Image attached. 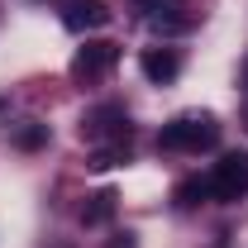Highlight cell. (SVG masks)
Wrapping results in <instances>:
<instances>
[{
  "label": "cell",
  "mask_w": 248,
  "mask_h": 248,
  "mask_svg": "<svg viewBox=\"0 0 248 248\" xmlns=\"http://www.w3.org/2000/svg\"><path fill=\"white\" fill-rule=\"evenodd\" d=\"M215 143H219V124L210 115H182V120L162 124V134H157V148H167V153H201Z\"/></svg>",
  "instance_id": "1"
},
{
  "label": "cell",
  "mask_w": 248,
  "mask_h": 248,
  "mask_svg": "<svg viewBox=\"0 0 248 248\" xmlns=\"http://www.w3.org/2000/svg\"><path fill=\"white\" fill-rule=\"evenodd\" d=\"M210 196L215 201H239V196H248V153H224L210 167Z\"/></svg>",
  "instance_id": "2"
},
{
  "label": "cell",
  "mask_w": 248,
  "mask_h": 248,
  "mask_svg": "<svg viewBox=\"0 0 248 248\" xmlns=\"http://www.w3.org/2000/svg\"><path fill=\"white\" fill-rule=\"evenodd\" d=\"M81 139H91V143H129V115H124V105H95L91 115L81 120Z\"/></svg>",
  "instance_id": "3"
},
{
  "label": "cell",
  "mask_w": 248,
  "mask_h": 248,
  "mask_svg": "<svg viewBox=\"0 0 248 248\" xmlns=\"http://www.w3.org/2000/svg\"><path fill=\"white\" fill-rule=\"evenodd\" d=\"M115 62H120V43L91 38V43L72 58V77H77V81H100L105 72H115Z\"/></svg>",
  "instance_id": "4"
},
{
  "label": "cell",
  "mask_w": 248,
  "mask_h": 248,
  "mask_svg": "<svg viewBox=\"0 0 248 248\" xmlns=\"http://www.w3.org/2000/svg\"><path fill=\"white\" fill-rule=\"evenodd\" d=\"M62 24H67L72 33L100 29V24H110V10H105V0H72V5L62 10Z\"/></svg>",
  "instance_id": "5"
},
{
  "label": "cell",
  "mask_w": 248,
  "mask_h": 248,
  "mask_svg": "<svg viewBox=\"0 0 248 248\" xmlns=\"http://www.w3.org/2000/svg\"><path fill=\"white\" fill-rule=\"evenodd\" d=\"M177 72H182V58H177L172 48H148V53H143V77H148V81H157V86H162V81H177Z\"/></svg>",
  "instance_id": "6"
},
{
  "label": "cell",
  "mask_w": 248,
  "mask_h": 248,
  "mask_svg": "<svg viewBox=\"0 0 248 248\" xmlns=\"http://www.w3.org/2000/svg\"><path fill=\"white\" fill-rule=\"evenodd\" d=\"M115 201H120L115 191H95L91 201L81 205V224H86V229H100V224H110V219H115Z\"/></svg>",
  "instance_id": "7"
},
{
  "label": "cell",
  "mask_w": 248,
  "mask_h": 248,
  "mask_svg": "<svg viewBox=\"0 0 248 248\" xmlns=\"http://www.w3.org/2000/svg\"><path fill=\"white\" fill-rule=\"evenodd\" d=\"M10 143H15L19 153H38V148H48V124H43V120H24V124H15Z\"/></svg>",
  "instance_id": "8"
},
{
  "label": "cell",
  "mask_w": 248,
  "mask_h": 248,
  "mask_svg": "<svg viewBox=\"0 0 248 248\" xmlns=\"http://www.w3.org/2000/svg\"><path fill=\"white\" fill-rule=\"evenodd\" d=\"M120 162H129V143H105V148H95V157L86 167H91V172H105V167H120Z\"/></svg>",
  "instance_id": "9"
},
{
  "label": "cell",
  "mask_w": 248,
  "mask_h": 248,
  "mask_svg": "<svg viewBox=\"0 0 248 248\" xmlns=\"http://www.w3.org/2000/svg\"><path fill=\"white\" fill-rule=\"evenodd\" d=\"M205 196H210V182H205V177H186V182L177 186V205H186V210L201 205Z\"/></svg>",
  "instance_id": "10"
},
{
  "label": "cell",
  "mask_w": 248,
  "mask_h": 248,
  "mask_svg": "<svg viewBox=\"0 0 248 248\" xmlns=\"http://www.w3.org/2000/svg\"><path fill=\"white\" fill-rule=\"evenodd\" d=\"M105 248H139V239H134V234H120V239H110Z\"/></svg>",
  "instance_id": "11"
},
{
  "label": "cell",
  "mask_w": 248,
  "mask_h": 248,
  "mask_svg": "<svg viewBox=\"0 0 248 248\" xmlns=\"http://www.w3.org/2000/svg\"><path fill=\"white\" fill-rule=\"evenodd\" d=\"M244 86H248V62H244Z\"/></svg>",
  "instance_id": "12"
}]
</instances>
